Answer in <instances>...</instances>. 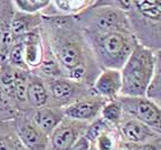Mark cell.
I'll return each mask as SVG.
<instances>
[{
	"label": "cell",
	"instance_id": "cell-29",
	"mask_svg": "<svg viewBox=\"0 0 161 150\" xmlns=\"http://www.w3.org/2000/svg\"><path fill=\"white\" fill-rule=\"evenodd\" d=\"M134 150H161V139L143 144H134Z\"/></svg>",
	"mask_w": 161,
	"mask_h": 150
},
{
	"label": "cell",
	"instance_id": "cell-21",
	"mask_svg": "<svg viewBox=\"0 0 161 150\" xmlns=\"http://www.w3.org/2000/svg\"><path fill=\"white\" fill-rule=\"evenodd\" d=\"M122 139L116 127H108L97 137L90 150H116L120 147Z\"/></svg>",
	"mask_w": 161,
	"mask_h": 150
},
{
	"label": "cell",
	"instance_id": "cell-16",
	"mask_svg": "<svg viewBox=\"0 0 161 150\" xmlns=\"http://www.w3.org/2000/svg\"><path fill=\"white\" fill-rule=\"evenodd\" d=\"M94 3V0H50L43 16H76Z\"/></svg>",
	"mask_w": 161,
	"mask_h": 150
},
{
	"label": "cell",
	"instance_id": "cell-5",
	"mask_svg": "<svg viewBox=\"0 0 161 150\" xmlns=\"http://www.w3.org/2000/svg\"><path fill=\"white\" fill-rule=\"evenodd\" d=\"M74 18L83 32L131 31L127 13L113 6L112 0H94L92 6Z\"/></svg>",
	"mask_w": 161,
	"mask_h": 150
},
{
	"label": "cell",
	"instance_id": "cell-1",
	"mask_svg": "<svg viewBox=\"0 0 161 150\" xmlns=\"http://www.w3.org/2000/svg\"><path fill=\"white\" fill-rule=\"evenodd\" d=\"M40 32L68 78L92 86L101 70L74 16H43Z\"/></svg>",
	"mask_w": 161,
	"mask_h": 150
},
{
	"label": "cell",
	"instance_id": "cell-19",
	"mask_svg": "<svg viewBox=\"0 0 161 150\" xmlns=\"http://www.w3.org/2000/svg\"><path fill=\"white\" fill-rule=\"evenodd\" d=\"M30 71H23L15 69V106L19 112H25L31 110L28 100V75Z\"/></svg>",
	"mask_w": 161,
	"mask_h": 150
},
{
	"label": "cell",
	"instance_id": "cell-25",
	"mask_svg": "<svg viewBox=\"0 0 161 150\" xmlns=\"http://www.w3.org/2000/svg\"><path fill=\"white\" fill-rule=\"evenodd\" d=\"M14 9L25 14H42L50 5V0H14Z\"/></svg>",
	"mask_w": 161,
	"mask_h": 150
},
{
	"label": "cell",
	"instance_id": "cell-22",
	"mask_svg": "<svg viewBox=\"0 0 161 150\" xmlns=\"http://www.w3.org/2000/svg\"><path fill=\"white\" fill-rule=\"evenodd\" d=\"M100 117L111 126L118 128V126L120 125V123L122 122L124 117L122 106H121L119 99L107 101L101 109Z\"/></svg>",
	"mask_w": 161,
	"mask_h": 150
},
{
	"label": "cell",
	"instance_id": "cell-31",
	"mask_svg": "<svg viewBox=\"0 0 161 150\" xmlns=\"http://www.w3.org/2000/svg\"><path fill=\"white\" fill-rule=\"evenodd\" d=\"M116 150H134V144L127 143V142H121L120 147L118 148Z\"/></svg>",
	"mask_w": 161,
	"mask_h": 150
},
{
	"label": "cell",
	"instance_id": "cell-17",
	"mask_svg": "<svg viewBox=\"0 0 161 150\" xmlns=\"http://www.w3.org/2000/svg\"><path fill=\"white\" fill-rule=\"evenodd\" d=\"M28 100L32 109L51 106V99L45 80L35 72L28 75Z\"/></svg>",
	"mask_w": 161,
	"mask_h": 150
},
{
	"label": "cell",
	"instance_id": "cell-9",
	"mask_svg": "<svg viewBox=\"0 0 161 150\" xmlns=\"http://www.w3.org/2000/svg\"><path fill=\"white\" fill-rule=\"evenodd\" d=\"M87 124L64 117L48 137V150H69L86 131Z\"/></svg>",
	"mask_w": 161,
	"mask_h": 150
},
{
	"label": "cell",
	"instance_id": "cell-26",
	"mask_svg": "<svg viewBox=\"0 0 161 150\" xmlns=\"http://www.w3.org/2000/svg\"><path fill=\"white\" fill-rule=\"evenodd\" d=\"M7 63L17 70L29 71L25 61H24L23 43L21 39H16L15 43L13 44V46L8 53V56H7Z\"/></svg>",
	"mask_w": 161,
	"mask_h": 150
},
{
	"label": "cell",
	"instance_id": "cell-8",
	"mask_svg": "<svg viewBox=\"0 0 161 150\" xmlns=\"http://www.w3.org/2000/svg\"><path fill=\"white\" fill-rule=\"evenodd\" d=\"M13 123L17 137L25 149L48 150V137L34 123L30 116V110L19 112L14 118Z\"/></svg>",
	"mask_w": 161,
	"mask_h": 150
},
{
	"label": "cell",
	"instance_id": "cell-13",
	"mask_svg": "<svg viewBox=\"0 0 161 150\" xmlns=\"http://www.w3.org/2000/svg\"><path fill=\"white\" fill-rule=\"evenodd\" d=\"M43 24L42 14H25L14 9L9 21V29L15 40L40 29Z\"/></svg>",
	"mask_w": 161,
	"mask_h": 150
},
{
	"label": "cell",
	"instance_id": "cell-6",
	"mask_svg": "<svg viewBox=\"0 0 161 150\" xmlns=\"http://www.w3.org/2000/svg\"><path fill=\"white\" fill-rule=\"evenodd\" d=\"M48 90L51 106L64 109L91 94H94L92 86L68 77L61 78H43Z\"/></svg>",
	"mask_w": 161,
	"mask_h": 150
},
{
	"label": "cell",
	"instance_id": "cell-12",
	"mask_svg": "<svg viewBox=\"0 0 161 150\" xmlns=\"http://www.w3.org/2000/svg\"><path fill=\"white\" fill-rule=\"evenodd\" d=\"M92 91L97 96H100L106 101H111L121 96L122 91V76L121 70L105 69L98 75L92 84Z\"/></svg>",
	"mask_w": 161,
	"mask_h": 150
},
{
	"label": "cell",
	"instance_id": "cell-32",
	"mask_svg": "<svg viewBox=\"0 0 161 150\" xmlns=\"http://www.w3.org/2000/svg\"><path fill=\"white\" fill-rule=\"evenodd\" d=\"M9 3L10 1H0V13L3 12L5 8H6L8 5H9Z\"/></svg>",
	"mask_w": 161,
	"mask_h": 150
},
{
	"label": "cell",
	"instance_id": "cell-14",
	"mask_svg": "<svg viewBox=\"0 0 161 150\" xmlns=\"http://www.w3.org/2000/svg\"><path fill=\"white\" fill-rule=\"evenodd\" d=\"M23 43L24 61L29 71H35L38 69L43 61L44 45L40 29L28 34L22 38H19Z\"/></svg>",
	"mask_w": 161,
	"mask_h": 150
},
{
	"label": "cell",
	"instance_id": "cell-3",
	"mask_svg": "<svg viewBox=\"0 0 161 150\" xmlns=\"http://www.w3.org/2000/svg\"><path fill=\"white\" fill-rule=\"evenodd\" d=\"M157 54L154 50L137 44L121 69V96H146L155 71Z\"/></svg>",
	"mask_w": 161,
	"mask_h": 150
},
{
	"label": "cell",
	"instance_id": "cell-28",
	"mask_svg": "<svg viewBox=\"0 0 161 150\" xmlns=\"http://www.w3.org/2000/svg\"><path fill=\"white\" fill-rule=\"evenodd\" d=\"M108 127H111V125L106 123L101 117H98L97 119H94L93 122H91L90 124H87V127H86L85 133H84V137L90 141L91 144H93L94 141L97 140V137H99L103 132H105V131L107 130Z\"/></svg>",
	"mask_w": 161,
	"mask_h": 150
},
{
	"label": "cell",
	"instance_id": "cell-10",
	"mask_svg": "<svg viewBox=\"0 0 161 150\" xmlns=\"http://www.w3.org/2000/svg\"><path fill=\"white\" fill-rule=\"evenodd\" d=\"M107 101L96 94H91L64 109V117L70 119L90 124L98 117H100L101 109Z\"/></svg>",
	"mask_w": 161,
	"mask_h": 150
},
{
	"label": "cell",
	"instance_id": "cell-2",
	"mask_svg": "<svg viewBox=\"0 0 161 150\" xmlns=\"http://www.w3.org/2000/svg\"><path fill=\"white\" fill-rule=\"evenodd\" d=\"M83 34L100 70H121L138 44L131 31Z\"/></svg>",
	"mask_w": 161,
	"mask_h": 150
},
{
	"label": "cell",
	"instance_id": "cell-30",
	"mask_svg": "<svg viewBox=\"0 0 161 150\" xmlns=\"http://www.w3.org/2000/svg\"><path fill=\"white\" fill-rule=\"evenodd\" d=\"M91 147H92L91 142L83 135L69 150H90Z\"/></svg>",
	"mask_w": 161,
	"mask_h": 150
},
{
	"label": "cell",
	"instance_id": "cell-27",
	"mask_svg": "<svg viewBox=\"0 0 161 150\" xmlns=\"http://www.w3.org/2000/svg\"><path fill=\"white\" fill-rule=\"evenodd\" d=\"M19 113L16 106L0 87V122L14 120Z\"/></svg>",
	"mask_w": 161,
	"mask_h": 150
},
{
	"label": "cell",
	"instance_id": "cell-20",
	"mask_svg": "<svg viewBox=\"0 0 161 150\" xmlns=\"http://www.w3.org/2000/svg\"><path fill=\"white\" fill-rule=\"evenodd\" d=\"M0 150H27L17 137L13 120L0 122Z\"/></svg>",
	"mask_w": 161,
	"mask_h": 150
},
{
	"label": "cell",
	"instance_id": "cell-24",
	"mask_svg": "<svg viewBox=\"0 0 161 150\" xmlns=\"http://www.w3.org/2000/svg\"><path fill=\"white\" fill-rule=\"evenodd\" d=\"M155 54H157V63H155L154 76L146 96L152 101H154L161 108V50L155 52Z\"/></svg>",
	"mask_w": 161,
	"mask_h": 150
},
{
	"label": "cell",
	"instance_id": "cell-11",
	"mask_svg": "<svg viewBox=\"0 0 161 150\" xmlns=\"http://www.w3.org/2000/svg\"><path fill=\"white\" fill-rule=\"evenodd\" d=\"M118 131L122 141L130 144H143L161 139L160 135L152 131L150 127L141 123L139 120L128 116L123 117L122 122L118 126Z\"/></svg>",
	"mask_w": 161,
	"mask_h": 150
},
{
	"label": "cell",
	"instance_id": "cell-7",
	"mask_svg": "<svg viewBox=\"0 0 161 150\" xmlns=\"http://www.w3.org/2000/svg\"><path fill=\"white\" fill-rule=\"evenodd\" d=\"M124 116L139 120L161 137V108L147 96H119Z\"/></svg>",
	"mask_w": 161,
	"mask_h": 150
},
{
	"label": "cell",
	"instance_id": "cell-18",
	"mask_svg": "<svg viewBox=\"0 0 161 150\" xmlns=\"http://www.w3.org/2000/svg\"><path fill=\"white\" fill-rule=\"evenodd\" d=\"M43 45H44L43 61H42L39 68L36 69L35 71H31V72H35V74L40 76L42 78H61V77H67L64 70L62 69V67L59 63V61L57 60L55 55H54L52 49H51L48 43L45 40L44 37H43Z\"/></svg>",
	"mask_w": 161,
	"mask_h": 150
},
{
	"label": "cell",
	"instance_id": "cell-4",
	"mask_svg": "<svg viewBox=\"0 0 161 150\" xmlns=\"http://www.w3.org/2000/svg\"><path fill=\"white\" fill-rule=\"evenodd\" d=\"M127 15L138 44L161 50V0H131Z\"/></svg>",
	"mask_w": 161,
	"mask_h": 150
},
{
	"label": "cell",
	"instance_id": "cell-23",
	"mask_svg": "<svg viewBox=\"0 0 161 150\" xmlns=\"http://www.w3.org/2000/svg\"><path fill=\"white\" fill-rule=\"evenodd\" d=\"M0 87L15 103V69L7 62L0 64Z\"/></svg>",
	"mask_w": 161,
	"mask_h": 150
},
{
	"label": "cell",
	"instance_id": "cell-15",
	"mask_svg": "<svg viewBox=\"0 0 161 150\" xmlns=\"http://www.w3.org/2000/svg\"><path fill=\"white\" fill-rule=\"evenodd\" d=\"M30 116L38 128L46 134L47 137H50V134L64 118V112L62 108L47 106L39 109L30 110Z\"/></svg>",
	"mask_w": 161,
	"mask_h": 150
}]
</instances>
